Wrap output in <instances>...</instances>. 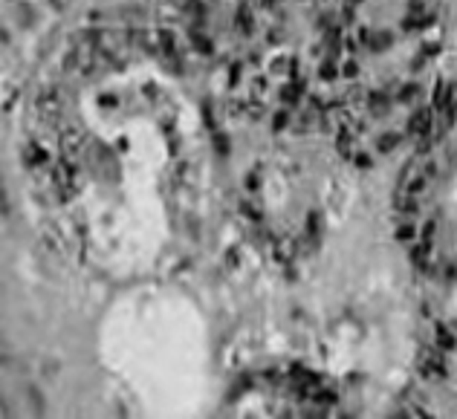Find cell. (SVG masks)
Wrapping results in <instances>:
<instances>
[{"label":"cell","mask_w":457,"mask_h":419,"mask_svg":"<svg viewBox=\"0 0 457 419\" xmlns=\"http://www.w3.org/2000/svg\"><path fill=\"white\" fill-rule=\"evenodd\" d=\"M420 408L434 416H457V347L428 367L420 387Z\"/></svg>","instance_id":"8992f818"},{"label":"cell","mask_w":457,"mask_h":419,"mask_svg":"<svg viewBox=\"0 0 457 419\" xmlns=\"http://www.w3.org/2000/svg\"><path fill=\"white\" fill-rule=\"evenodd\" d=\"M449 0H313L301 52L350 162L423 136L446 49Z\"/></svg>","instance_id":"7a4b0ae2"},{"label":"cell","mask_w":457,"mask_h":419,"mask_svg":"<svg viewBox=\"0 0 457 419\" xmlns=\"http://www.w3.org/2000/svg\"><path fill=\"white\" fill-rule=\"evenodd\" d=\"M399 237L425 281L457 292V99L414 145L397 194Z\"/></svg>","instance_id":"277c9868"},{"label":"cell","mask_w":457,"mask_h":419,"mask_svg":"<svg viewBox=\"0 0 457 419\" xmlns=\"http://www.w3.org/2000/svg\"><path fill=\"white\" fill-rule=\"evenodd\" d=\"M194 49L229 67L275 47L296 0H165Z\"/></svg>","instance_id":"5b68a950"},{"label":"cell","mask_w":457,"mask_h":419,"mask_svg":"<svg viewBox=\"0 0 457 419\" xmlns=\"http://www.w3.org/2000/svg\"><path fill=\"white\" fill-rule=\"evenodd\" d=\"M209 157L177 49L136 30L76 38L23 119L26 171L52 229L116 281L186 260L209 203Z\"/></svg>","instance_id":"6da1fadb"},{"label":"cell","mask_w":457,"mask_h":419,"mask_svg":"<svg viewBox=\"0 0 457 419\" xmlns=\"http://www.w3.org/2000/svg\"><path fill=\"white\" fill-rule=\"evenodd\" d=\"M223 142L252 226L284 251L307 249L336 205L350 157L301 47L232 67Z\"/></svg>","instance_id":"3957f363"}]
</instances>
